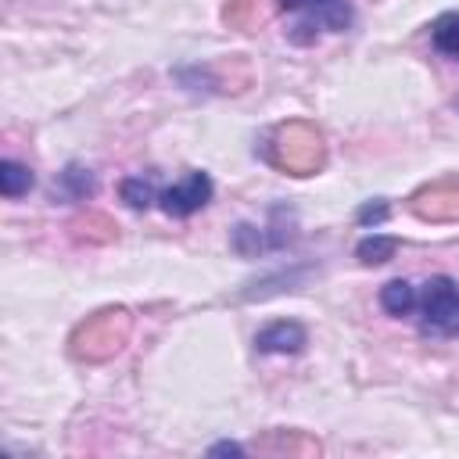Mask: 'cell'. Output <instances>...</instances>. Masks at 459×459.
<instances>
[{
    "label": "cell",
    "mask_w": 459,
    "mask_h": 459,
    "mask_svg": "<svg viewBox=\"0 0 459 459\" xmlns=\"http://www.w3.org/2000/svg\"><path fill=\"white\" fill-rule=\"evenodd\" d=\"M269 161L290 176H316L326 165V140L305 118L280 122L269 136Z\"/></svg>",
    "instance_id": "cell-1"
},
{
    "label": "cell",
    "mask_w": 459,
    "mask_h": 459,
    "mask_svg": "<svg viewBox=\"0 0 459 459\" xmlns=\"http://www.w3.org/2000/svg\"><path fill=\"white\" fill-rule=\"evenodd\" d=\"M129 333H133V316L126 308H100L72 330L68 351L79 362H108L129 344Z\"/></svg>",
    "instance_id": "cell-2"
},
{
    "label": "cell",
    "mask_w": 459,
    "mask_h": 459,
    "mask_svg": "<svg viewBox=\"0 0 459 459\" xmlns=\"http://www.w3.org/2000/svg\"><path fill=\"white\" fill-rule=\"evenodd\" d=\"M420 330L427 337H459V283L452 276H430L420 290Z\"/></svg>",
    "instance_id": "cell-3"
},
{
    "label": "cell",
    "mask_w": 459,
    "mask_h": 459,
    "mask_svg": "<svg viewBox=\"0 0 459 459\" xmlns=\"http://www.w3.org/2000/svg\"><path fill=\"white\" fill-rule=\"evenodd\" d=\"M283 11L301 14L290 25V39L294 43H312L319 36V29L326 32H344L351 25V4L348 0H276Z\"/></svg>",
    "instance_id": "cell-4"
},
{
    "label": "cell",
    "mask_w": 459,
    "mask_h": 459,
    "mask_svg": "<svg viewBox=\"0 0 459 459\" xmlns=\"http://www.w3.org/2000/svg\"><path fill=\"white\" fill-rule=\"evenodd\" d=\"M412 215L423 222H459V176L434 179L409 197Z\"/></svg>",
    "instance_id": "cell-5"
},
{
    "label": "cell",
    "mask_w": 459,
    "mask_h": 459,
    "mask_svg": "<svg viewBox=\"0 0 459 459\" xmlns=\"http://www.w3.org/2000/svg\"><path fill=\"white\" fill-rule=\"evenodd\" d=\"M212 176L208 172H186L176 186H169L158 201H161V212L165 215H176V219H186V215H194V212H201L208 201H212Z\"/></svg>",
    "instance_id": "cell-6"
},
{
    "label": "cell",
    "mask_w": 459,
    "mask_h": 459,
    "mask_svg": "<svg viewBox=\"0 0 459 459\" xmlns=\"http://www.w3.org/2000/svg\"><path fill=\"white\" fill-rule=\"evenodd\" d=\"M255 348L265 355H294L305 348V326L294 319H276L255 333Z\"/></svg>",
    "instance_id": "cell-7"
},
{
    "label": "cell",
    "mask_w": 459,
    "mask_h": 459,
    "mask_svg": "<svg viewBox=\"0 0 459 459\" xmlns=\"http://www.w3.org/2000/svg\"><path fill=\"white\" fill-rule=\"evenodd\" d=\"M258 448L273 455H319V441L305 437L301 430H273L269 437L258 441Z\"/></svg>",
    "instance_id": "cell-8"
},
{
    "label": "cell",
    "mask_w": 459,
    "mask_h": 459,
    "mask_svg": "<svg viewBox=\"0 0 459 459\" xmlns=\"http://www.w3.org/2000/svg\"><path fill=\"white\" fill-rule=\"evenodd\" d=\"M222 18H226V25L240 29V32H255L269 18V4L265 0H226Z\"/></svg>",
    "instance_id": "cell-9"
},
{
    "label": "cell",
    "mask_w": 459,
    "mask_h": 459,
    "mask_svg": "<svg viewBox=\"0 0 459 459\" xmlns=\"http://www.w3.org/2000/svg\"><path fill=\"white\" fill-rule=\"evenodd\" d=\"M380 305L391 316H409V312H416L420 294H416V287L409 280H391V283L380 287Z\"/></svg>",
    "instance_id": "cell-10"
},
{
    "label": "cell",
    "mask_w": 459,
    "mask_h": 459,
    "mask_svg": "<svg viewBox=\"0 0 459 459\" xmlns=\"http://www.w3.org/2000/svg\"><path fill=\"white\" fill-rule=\"evenodd\" d=\"M72 230H75L79 240H90V244H108V240H115V222H111L108 215H100V212H90V215L75 219Z\"/></svg>",
    "instance_id": "cell-11"
},
{
    "label": "cell",
    "mask_w": 459,
    "mask_h": 459,
    "mask_svg": "<svg viewBox=\"0 0 459 459\" xmlns=\"http://www.w3.org/2000/svg\"><path fill=\"white\" fill-rule=\"evenodd\" d=\"M430 39H434V47H437L441 54H448V57L459 61V11L441 14V18L434 22V29H430Z\"/></svg>",
    "instance_id": "cell-12"
},
{
    "label": "cell",
    "mask_w": 459,
    "mask_h": 459,
    "mask_svg": "<svg viewBox=\"0 0 459 459\" xmlns=\"http://www.w3.org/2000/svg\"><path fill=\"white\" fill-rule=\"evenodd\" d=\"M32 186V172H29V165H22V161H0V190H4V197H22L25 190Z\"/></svg>",
    "instance_id": "cell-13"
},
{
    "label": "cell",
    "mask_w": 459,
    "mask_h": 459,
    "mask_svg": "<svg viewBox=\"0 0 459 459\" xmlns=\"http://www.w3.org/2000/svg\"><path fill=\"white\" fill-rule=\"evenodd\" d=\"M394 251H398V240L394 237H380V233L359 240V247H355V255H359L362 265H380V262L394 258Z\"/></svg>",
    "instance_id": "cell-14"
},
{
    "label": "cell",
    "mask_w": 459,
    "mask_h": 459,
    "mask_svg": "<svg viewBox=\"0 0 459 459\" xmlns=\"http://www.w3.org/2000/svg\"><path fill=\"white\" fill-rule=\"evenodd\" d=\"M122 201L140 212V208H147L154 201V186L143 176H129V179H122Z\"/></svg>",
    "instance_id": "cell-15"
},
{
    "label": "cell",
    "mask_w": 459,
    "mask_h": 459,
    "mask_svg": "<svg viewBox=\"0 0 459 459\" xmlns=\"http://www.w3.org/2000/svg\"><path fill=\"white\" fill-rule=\"evenodd\" d=\"M262 244H265V240H262V233H258L255 226H247V222L237 226V233H233V247H237L240 255H258Z\"/></svg>",
    "instance_id": "cell-16"
},
{
    "label": "cell",
    "mask_w": 459,
    "mask_h": 459,
    "mask_svg": "<svg viewBox=\"0 0 459 459\" xmlns=\"http://www.w3.org/2000/svg\"><path fill=\"white\" fill-rule=\"evenodd\" d=\"M61 183H65V186H72V194H75V197H86V194L93 190V179H90L79 165H68V169L61 172Z\"/></svg>",
    "instance_id": "cell-17"
},
{
    "label": "cell",
    "mask_w": 459,
    "mask_h": 459,
    "mask_svg": "<svg viewBox=\"0 0 459 459\" xmlns=\"http://www.w3.org/2000/svg\"><path fill=\"white\" fill-rule=\"evenodd\" d=\"M387 219V204L384 201H373V204H362L359 208V222L362 226H380Z\"/></svg>",
    "instance_id": "cell-18"
},
{
    "label": "cell",
    "mask_w": 459,
    "mask_h": 459,
    "mask_svg": "<svg viewBox=\"0 0 459 459\" xmlns=\"http://www.w3.org/2000/svg\"><path fill=\"white\" fill-rule=\"evenodd\" d=\"M219 452H233V455H240L244 448H240V445H233V441H226V445H215V448H212V455H219Z\"/></svg>",
    "instance_id": "cell-19"
}]
</instances>
